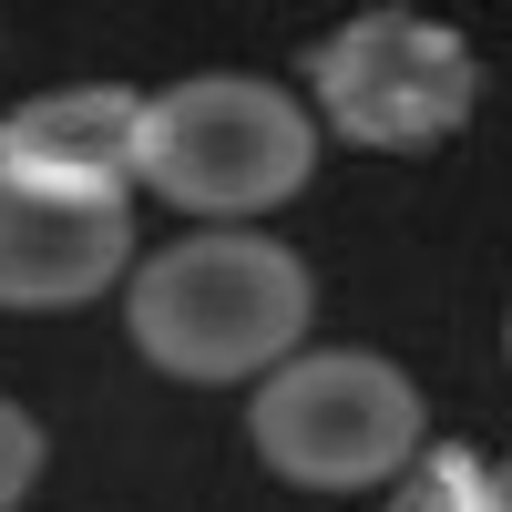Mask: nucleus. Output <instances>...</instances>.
I'll list each match as a JSON object with an SVG mask.
<instances>
[{"label": "nucleus", "mask_w": 512, "mask_h": 512, "mask_svg": "<svg viewBox=\"0 0 512 512\" xmlns=\"http://www.w3.org/2000/svg\"><path fill=\"white\" fill-rule=\"evenodd\" d=\"M308 308H318L308 256L277 236H246V226H205L123 277V328H134L144 369L195 379V390L297 359L308 349Z\"/></svg>", "instance_id": "obj_1"}, {"label": "nucleus", "mask_w": 512, "mask_h": 512, "mask_svg": "<svg viewBox=\"0 0 512 512\" xmlns=\"http://www.w3.org/2000/svg\"><path fill=\"white\" fill-rule=\"evenodd\" d=\"M318 175V123L297 93L256 72H195L175 93L144 103V144H134V185H154L164 205L195 216H256L287 205Z\"/></svg>", "instance_id": "obj_2"}, {"label": "nucleus", "mask_w": 512, "mask_h": 512, "mask_svg": "<svg viewBox=\"0 0 512 512\" xmlns=\"http://www.w3.org/2000/svg\"><path fill=\"white\" fill-rule=\"evenodd\" d=\"M246 441L267 451L277 482L308 492H369L410 472L420 451V390L379 359V349H297L256 379Z\"/></svg>", "instance_id": "obj_3"}, {"label": "nucleus", "mask_w": 512, "mask_h": 512, "mask_svg": "<svg viewBox=\"0 0 512 512\" xmlns=\"http://www.w3.org/2000/svg\"><path fill=\"white\" fill-rule=\"evenodd\" d=\"M318 113L349 144H441L451 123H472L482 103V62L472 41L420 21V11H359L318 41Z\"/></svg>", "instance_id": "obj_4"}, {"label": "nucleus", "mask_w": 512, "mask_h": 512, "mask_svg": "<svg viewBox=\"0 0 512 512\" xmlns=\"http://www.w3.org/2000/svg\"><path fill=\"white\" fill-rule=\"evenodd\" d=\"M134 144H144V93H123V82L31 93L21 113H0V185L52 205H123Z\"/></svg>", "instance_id": "obj_5"}, {"label": "nucleus", "mask_w": 512, "mask_h": 512, "mask_svg": "<svg viewBox=\"0 0 512 512\" xmlns=\"http://www.w3.org/2000/svg\"><path fill=\"white\" fill-rule=\"evenodd\" d=\"M134 277V205H52L0 185V308H82Z\"/></svg>", "instance_id": "obj_6"}, {"label": "nucleus", "mask_w": 512, "mask_h": 512, "mask_svg": "<svg viewBox=\"0 0 512 512\" xmlns=\"http://www.w3.org/2000/svg\"><path fill=\"white\" fill-rule=\"evenodd\" d=\"M31 482H41V420L21 400H0V512H11Z\"/></svg>", "instance_id": "obj_7"}]
</instances>
